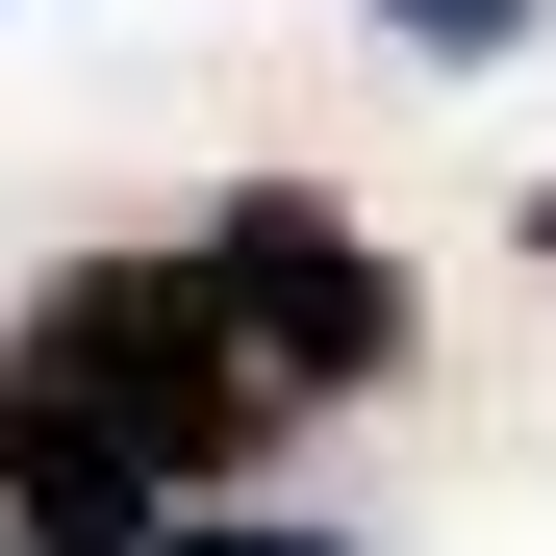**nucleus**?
<instances>
[{
    "label": "nucleus",
    "mask_w": 556,
    "mask_h": 556,
    "mask_svg": "<svg viewBox=\"0 0 556 556\" xmlns=\"http://www.w3.org/2000/svg\"><path fill=\"white\" fill-rule=\"evenodd\" d=\"M0 354H51V380L102 405L152 481H203V455L278 430V380H253V329H228V278H203V253H102V278H51Z\"/></svg>",
    "instance_id": "f257e3e1"
},
{
    "label": "nucleus",
    "mask_w": 556,
    "mask_h": 556,
    "mask_svg": "<svg viewBox=\"0 0 556 556\" xmlns=\"http://www.w3.org/2000/svg\"><path fill=\"white\" fill-rule=\"evenodd\" d=\"M203 278H228V329H253V380H278V405L405 380V278L354 253L329 203H228V228H203Z\"/></svg>",
    "instance_id": "f03ea898"
},
{
    "label": "nucleus",
    "mask_w": 556,
    "mask_h": 556,
    "mask_svg": "<svg viewBox=\"0 0 556 556\" xmlns=\"http://www.w3.org/2000/svg\"><path fill=\"white\" fill-rule=\"evenodd\" d=\"M0 556H152V455L51 354H0Z\"/></svg>",
    "instance_id": "7ed1b4c3"
},
{
    "label": "nucleus",
    "mask_w": 556,
    "mask_h": 556,
    "mask_svg": "<svg viewBox=\"0 0 556 556\" xmlns=\"http://www.w3.org/2000/svg\"><path fill=\"white\" fill-rule=\"evenodd\" d=\"M380 26H405V51H506L531 0H380Z\"/></svg>",
    "instance_id": "20e7f679"
},
{
    "label": "nucleus",
    "mask_w": 556,
    "mask_h": 556,
    "mask_svg": "<svg viewBox=\"0 0 556 556\" xmlns=\"http://www.w3.org/2000/svg\"><path fill=\"white\" fill-rule=\"evenodd\" d=\"M152 556H329V531H228V506H203V531H152Z\"/></svg>",
    "instance_id": "39448f33"
},
{
    "label": "nucleus",
    "mask_w": 556,
    "mask_h": 556,
    "mask_svg": "<svg viewBox=\"0 0 556 556\" xmlns=\"http://www.w3.org/2000/svg\"><path fill=\"white\" fill-rule=\"evenodd\" d=\"M531 253H556V228H531Z\"/></svg>",
    "instance_id": "423d86ee"
}]
</instances>
